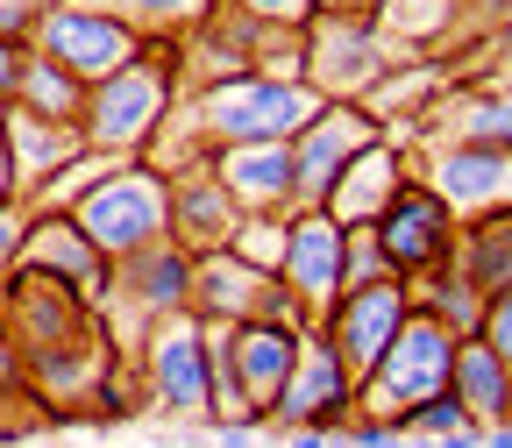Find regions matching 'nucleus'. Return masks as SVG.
Instances as JSON below:
<instances>
[{
    "mask_svg": "<svg viewBox=\"0 0 512 448\" xmlns=\"http://www.w3.org/2000/svg\"><path fill=\"white\" fill-rule=\"evenodd\" d=\"M185 93V72H178V43L171 36H150L121 72L93 79L86 86V114H79V136L93 157H150V143L164 136V121Z\"/></svg>",
    "mask_w": 512,
    "mask_h": 448,
    "instance_id": "1",
    "label": "nucleus"
},
{
    "mask_svg": "<svg viewBox=\"0 0 512 448\" xmlns=\"http://www.w3.org/2000/svg\"><path fill=\"white\" fill-rule=\"evenodd\" d=\"M64 214L121 264V256L150 249L157 235H171V178L150 157H107Z\"/></svg>",
    "mask_w": 512,
    "mask_h": 448,
    "instance_id": "2",
    "label": "nucleus"
},
{
    "mask_svg": "<svg viewBox=\"0 0 512 448\" xmlns=\"http://www.w3.org/2000/svg\"><path fill=\"white\" fill-rule=\"evenodd\" d=\"M192 278H200V256L185 242H171V235H157L136 256H121L114 278H107V299H100V320H107L114 349H136L157 320L192 313Z\"/></svg>",
    "mask_w": 512,
    "mask_h": 448,
    "instance_id": "3",
    "label": "nucleus"
},
{
    "mask_svg": "<svg viewBox=\"0 0 512 448\" xmlns=\"http://www.w3.org/2000/svg\"><path fill=\"white\" fill-rule=\"evenodd\" d=\"M143 356V384H150V413L164 420H207V399H214V328L200 313H171L136 342Z\"/></svg>",
    "mask_w": 512,
    "mask_h": 448,
    "instance_id": "4",
    "label": "nucleus"
},
{
    "mask_svg": "<svg viewBox=\"0 0 512 448\" xmlns=\"http://www.w3.org/2000/svg\"><path fill=\"white\" fill-rule=\"evenodd\" d=\"M143 43L150 36L128 15L100 8V0H43V15H36V50L50 64H64V72H79L86 86L107 79V72H121Z\"/></svg>",
    "mask_w": 512,
    "mask_h": 448,
    "instance_id": "5",
    "label": "nucleus"
},
{
    "mask_svg": "<svg viewBox=\"0 0 512 448\" xmlns=\"http://www.w3.org/2000/svg\"><path fill=\"white\" fill-rule=\"evenodd\" d=\"M399 43L384 36L377 15H313L306 22V86L320 100H363L384 72H392Z\"/></svg>",
    "mask_w": 512,
    "mask_h": 448,
    "instance_id": "6",
    "label": "nucleus"
},
{
    "mask_svg": "<svg viewBox=\"0 0 512 448\" xmlns=\"http://www.w3.org/2000/svg\"><path fill=\"white\" fill-rule=\"evenodd\" d=\"M356 413H363V384H356V370L342 363V349L320 335V328H306L299 363H292V377H285V392H278V406L264 413V434H292V427H328V434H342Z\"/></svg>",
    "mask_w": 512,
    "mask_h": 448,
    "instance_id": "7",
    "label": "nucleus"
},
{
    "mask_svg": "<svg viewBox=\"0 0 512 448\" xmlns=\"http://www.w3.org/2000/svg\"><path fill=\"white\" fill-rule=\"evenodd\" d=\"M448 370H456V335H448L434 313L413 306V320L399 328V342L384 349V363L363 377V413H384V420L413 413L420 399L448 392Z\"/></svg>",
    "mask_w": 512,
    "mask_h": 448,
    "instance_id": "8",
    "label": "nucleus"
},
{
    "mask_svg": "<svg viewBox=\"0 0 512 448\" xmlns=\"http://www.w3.org/2000/svg\"><path fill=\"white\" fill-rule=\"evenodd\" d=\"M93 328H100V306H86L64 278H50L36 264H15L8 278H0V335H8L22 356L57 349L72 335H93Z\"/></svg>",
    "mask_w": 512,
    "mask_h": 448,
    "instance_id": "9",
    "label": "nucleus"
},
{
    "mask_svg": "<svg viewBox=\"0 0 512 448\" xmlns=\"http://www.w3.org/2000/svg\"><path fill=\"white\" fill-rule=\"evenodd\" d=\"M370 228H377V242H384V264H392L406 285L427 278V271H441V264H456V235H463L456 207H448L427 178H406V185L392 192V207H384Z\"/></svg>",
    "mask_w": 512,
    "mask_h": 448,
    "instance_id": "10",
    "label": "nucleus"
},
{
    "mask_svg": "<svg viewBox=\"0 0 512 448\" xmlns=\"http://www.w3.org/2000/svg\"><path fill=\"white\" fill-rule=\"evenodd\" d=\"M413 320V285L406 278H370V285H349L328 313L313 320L320 335L342 349V363L356 370V384L384 363V349L399 342V328Z\"/></svg>",
    "mask_w": 512,
    "mask_h": 448,
    "instance_id": "11",
    "label": "nucleus"
},
{
    "mask_svg": "<svg viewBox=\"0 0 512 448\" xmlns=\"http://www.w3.org/2000/svg\"><path fill=\"white\" fill-rule=\"evenodd\" d=\"M278 285L306 306V320H320L342 292H349V228L328 207H292L285 214V264Z\"/></svg>",
    "mask_w": 512,
    "mask_h": 448,
    "instance_id": "12",
    "label": "nucleus"
},
{
    "mask_svg": "<svg viewBox=\"0 0 512 448\" xmlns=\"http://www.w3.org/2000/svg\"><path fill=\"white\" fill-rule=\"evenodd\" d=\"M384 136V121L363 100H320L313 121L292 136V171H299V207H328L335 178L349 171L356 150H370Z\"/></svg>",
    "mask_w": 512,
    "mask_h": 448,
    "instance_id": "13",
    "label": "nucleus"
},
{
    "mask_svg": "<svg viewBox=\"0 0 512 448\" xmlns=\"http://www.w3.org/2000/svg\"><path fill=\"white\" fill-rule=\"evenodd\" d=\"M427 185L456 207V221L498 214V207H512V150L463 143V136H434L427 143Z\"/></svg>",
    "mask_w": 512,
    "mask_h": 448,
    "instance_id": "14",
    "label": "nucleus"
},
{
    "mask_svg": "<svg viewBox=\"0 0 512 448\" xmlns=\"http://www.w3.org/2000/svg\"><path fill=\"white\" fill-rule=\"evenodd\" d=\"M299 342H306V328H285V320H242V328H221V349L235 363V384H242L256 427H264V413L278 406L285 377L299 363Z\"/></svg>",
    "mask_w": 512,
    "mask_h": 448,
    "instance_id": "15",
    "label": "nucleus"
},
{
    "mask_svg": "<svg viewBox=\"0 0 512 448\" xmlns=\"http://www.w3.org/2000/svg\"><path fill=\"white\" fill-rule=\"evenodd\" d=\"M22 264H36V271L64 278L86 306H100V299H107V278H114V256H107V249L72 221V214H29Z\"/></svg>",
    "mask_w": 512,
    "mask_h": 448,
    "instance_id": "16",
    "label": "nucleus"
},
{
    "mask_svg": "<svg viewBox=\"0 0 512 448\" xmlns=\"http://www.w3.org/2000/svg\"><path fill=\"white\" fill-rule=\"evenodd\" d=\"M164 178H171V242H185L192 256L228 249L235 228H242V207H235V192L221 185V171L214 164H178Z\"/></svg>",
    "mask_w": 512,
    "mask_h": 448,
    "instance_id": "17",
    "label": "nucleus"
},
{
    "mask_svg": "<svg viewBox=\"0 0 512 448\" xmlns=\"http://www.w3.org/2000/svg\"><path fill=\"white\" fill-rule=\"evenodd\" d=\"M221 171V185L235 192L242 214H292L299 207V171H292V143H228L207 157Z\"/></svg>",
    "mask_w": 512,
    "mask_h": 448,
    "instance_id": "18",
    "label": "nucleus"
},
{
    "mask_svg": "<svg viewBox=\"0 0 512 448\" xmlns=\"http://www.w3.org/2000/svg\"><path fill=\"white\" fill-rule=\"evenodd\" d=\"M413 178V157H406V143H392V136H377L370 150H356L349 157V171L335 178V192H328V214L342 221V228H363V221H377L384 207H392V192Z\"/></svg>",
    "mask_w": 512,
    "mask_h": 448,
    "instance_id": "19",
    "label": "nucleus"
},
{
    "mask_svg": "<svg viewBox=\"0 0 512 448\" xmlns=\"http://www.w3.org/2000/svg\"><path fill=\"white\" fill-rule=\"evenodd\" d=\"M448 392L463 399V413H470L477 427H498V420H512V363H505L484 335H456Z\"/></svg>",
    "mask_w": 512,
    "mask_h": 448,
    "instance_id": "20",
    "label": "nucleus"
},
{
    "mask_svg": "<svg viewBox=\"0 0 512 448\" xmlns=\"http://www.w3.org/2000/svg\"><path fill=\"white\" fill-rule=\"evenodd\" d=\"M8 143H15V164H22V200L43 185V178H57L64 164H79L86 157V136L72 121H50V114H29V107H15L8 100Z\"/></svg>",
    "mask_w": 512,
    "mask_h": 448,
    "instance_id": "21",
    "label": "nucleus"
},
{
    "mask_svg": "<svg viewBox=\"0 0 512 448\" xmlns=\"http://www.w3.org/2000/svg\"><path fill=\"white\" fill-rule=\"evenodd\" d=\"M484 0H384L377 8V22H384V36H392L399 50H441L448 36H477L484 29Z\"/></svg>",
    "mask_w": 512,
    "mask_h": 448,
    "instance_id": "22",
    "label": "nucleus"
},
{
    "mask_svg": "<svg viewBox=\"0 0 512 448\" xmlns=\"http://www.w3.org/2000/svg\"><path fill=\"white\" fill-rule=\"evenodd\" d=\"M456 271H463L484 299H491V292H512V207L463 221V235H456Z\"/></svg>",
    "mask_w": 512,
    "mask_h": 448,
    "instance_id": "23",
    "label": "nucleus"
},
{
    "mask_svg": "<svg viewBox=\"0 0 512 448\" xmlns=\"http://www.w3.org/2000/svg\"><path fill=\"white\" fill-rule=\"evenodd\" d=\"M15 107L50 114V121H72V128H79V114H86V79H79V72H64V64H50L43 50H29L22 86H15Z\"/></svg>",
    "mask_w": 512,
    "mask_h": 448,
    "instance_id": "24",
    "label": "nucleus"
},
{
    "mask_svg": "<svg viewBox=\"0 0 512 448\" xmlns=\"http://www.w3.org/2000/svg\"><path fill=\"white\" fill-rule=\"evenodd\" d=\"M413 306H420V313H434L448 335H477V328H484V292H477L456 264H441V271L413 278Z\"/></svg>",
    "mask_w": 512,
    "mask_h": 448,
    "instance_id": "25",
    "label": "nucleus"
},
{
    "mask_svg": "<svg viewBox=\"0 0 512 448\" xmlns=\"http://www.w3.org/2000/svg\"><path fill=\"white\" fill-rule=\"evenodd\" d=\"M100 8H114V15H128L143 36H185L192 22H200L214 0H100Z\"/></svg>",
    "mask_w": 512,
    "mask_h": 448,
    "instance_id": "26",
    "label": "nucleus"
},
{
    "mask_svg": "<svg viewBox=\"0 0 512 448\" xmlns=\"http://www.w3.org/2000/svg\"><path fill=\"white\" fill-rule=\"evenodd\" d=\"M228 249L242 256V264H256V271L278 278V264H285V214H242V228H235Z\"/></svg>",
    "mask_w": 512,
    "mask_h": 448,
    "instance_id": "27",
    "label": "nucleus"
},
{
    "mask_svg": "<svg viewBox=\"0 0 512 448\" xmlns=\"http://www.w3.org/2000/svg\"><path fill=\"white\" fill-rule=\"evenodd\" d=\"M392 427H399L406 441H441V434H463V427H477V420L463 413V399H456V392H434V399H420L413 413H399Z\"/></svg>",
    "mask_w": 512,
    "mask_h": 448,
    "instance_id": "28",
    "label": "nucleus"
},
{
    "mask_svg": "<svg viewBox=\"0 0 512 448\" xmlns=\"http://www.w3.org/2000/svg\"><path fill=\"white\" fill-rule=\"evenodd\" d=\"M370 278H399V271L384 264V242H377V228L363 221V228H349V285H370Z\"/></svg>",
    "mask_w": 512,
    "mask_h": 448,
    "instance_id": "29",
    "label": "nucleus"
},
{
    "mask_svg": "<svg viewBox=\"0 0 512 448\" xmlns=\"http://www.w3.org/2000/svg\"><path fill=\"white\" fill-rule=\"evenodd\" d=\"M22 235H29V207L8 200V207H0V278L22 264Z\"/></svg>",
    "mask_w": 512,
    "mask_h": 448,
    "instance_id": "30",
    "label": "nucleus"
},
{
    "mask_svg": "<svg viewBox=\"0 0 512 448\" xmlns=\"http://www.w3.org/2000/svg\"><path fill=\"white\" fill-rule=\"evenodd\" d=\"M477 335L512 363V292H491V299H484V328H477Z\"/></svg>",
    "mask_w": 512,
    "mask_h": 448,
    "instance_id": "31",
    "label": "nucleus"
},
{
    "mask_svg": "<svg viewBox=\"0 0 512 448\" xmlns=\"http://www.w3.org/2000/svg\"><path fill=\"white\" fill-rule=\"evenodd\" d=\"M29 50H36V43H22V36H0V100H15V86H22V64H29Z\"/></svg>",
    "mask_w": 512,
    "mask_h": 448,
    "instance_id": "32",
    "label": "nucleus"
},
{
    "mask_svg": "<svg viewBox=\"0 0 512 448\" xmlns=\"http://www.w3.org/2000/svg\"><path fill=\"white\" fill-rule=\"evenodd\" d=\"M249 15H264V22H285V29H306L313 22V0H242Z\"/></svg>",
    "mask_w": 512,
    "mask_h": 448,
    "instance_id": "33",
    "label": "nucleus"
},
{
    "mask_svg": "<svg viewBox=\"0 0 512 448\" xmlns=\"http://www.w3.org/2000/svg\"><path fill=\"white\" fill-rule=\"evenodd\" d=\"M22 200V164H15V143H8V121H0V207Z\"/></svg>",
    "mask_w": 512,
    "mask_h": 448,
    "instance_id": "34",
    "label": "nucleus"
},
{
    "mask_svg": "<svg viewBox=\"0 0 512 448\" xmlns=\"http://www.w3.org/2000/svg\"><path fill=\"white\" fill-rule=\"evenodd\" d=\"M384 0H313V15H377Z\"/></svg>",
    "mask_w": 512,
    "mask_h": 448,
    "instance_id": "35",
    "label": "nucleus"
},
{
    "mask_svg": "<svg viewBox=\"0 0 512 448\" xmlns=\"http://www.w3.org/2000/svg\"><path fill=\"white\" fill-rule=\"evenodd\" d=\"M285 448H335V434H328V427H292Z\"/></svg>",
    "mask_w": 512,
    "mask_h": 448,
    "instance_id": "36",
    "label": "nucleus"
},
{
    "mask_svg": "<svg viewBox=\"0 0 512 448\" xmlns=\"http://www.w3.org/2000/svg\"><path fill=\"white\" fill-rule=\"evenodd\" d=\"M200 448H207V441H200Z\"/></svg>",
    "mask_w": 512,
    "mask_h": 448,
    "instance_id": "37",
    "label": "nucleus"
}]
</instances>
